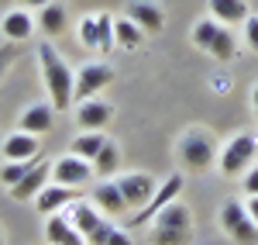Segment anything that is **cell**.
<instances>
[{
  "instance_id": "6da1fadb",
  "label": "cell",
  "mask_w": 258,
  "mask_h": 245,
  "mask_svg": "<svg viewBox=\"0 0 258 245\" xmlns=\"http://www.w3.org/2000/svg\"><path fill=\"white\" fill-rule=\"evenodd\" d=\"M38 62H41V76H45V86H48V97H52V107L55 111H66L73 107V90H76V76L73 69L62 62V56L48 45L41 41L38 45Z\"/></svg>"
},
{
  "instance_id": "7a4b0ae2",
  "label": "cell",
  "mask_w": 258,
  "mask_h": 245,
  "mask_svg": "<svg viewBox=\"0 0 258 245\" xmlns=\"http://www.w3.org/2000/svg\"><path fill=\"white\" fill-rule=\"evenodd\" d=\"M152 235H148V242L152 245H189V225H193V214H189V207L172 201V204H165L152 218Z\"/></svg>"
},
{
  "instance_id": "3957f363",
  "label": "cell",
  "mask_w": 258,
  "mask_h": 245,
  "mask_svg": "<svg viewBox=\"0 0 258 245\" xmlns=\"http://www.w3.org/2000/svg\"><path fill=\"white\" fill-rule=\"evenodd\" d=\"M193 45L203 48L207 56L220 59V62L234 59V52H238L234 31H227V24H220V21H214V18L197 21V24H193Z\"/></svg>"
},
{
  "instance_id": "277c9868",
  "label": "cell",
  "mask_w": 258,
  "mask_h": 245,
  "mask_svg": "<svg viewBox=\"0 0 258 245\" xmlns=\"http://www.w3.org/2000/svg\"><path fill=\"white\" fill-rule=\"evenodd\" d=\"M258 159V138L255 135H238L231 138L224 156H220V173L224 176H241V169H251V163Z\"/></svg>"
},
{
  "instance_id": "5b68a950",
  "label": "cell",
  "mask_w": 258,
  "mask_h": 245,
  "mask_svg": "<svg viewBox=\"0 0 258 245\" xmlns=\"http://www.w3.org/2000/svg\"><path fill=\"white\" fill-rule=\"evenodd\" d=\"M220 225H224V231H227L234 242H241V245L258 242V225H255V218L248 214V207L241 204V201H227V204H224V211H220Z\"/></svg>"
},
{
  "instance_id": "8992f818",
  "label": "cell",
  "mask_w": 258,
  "mask_h": 245,
  "mask_svg": "<svg viewBox=\"0 0 258 245\" xmlns=\"http://www.w3.org/2000/svg\"><path fill=\"white\" fill-rule=\"evenodd\" d=\"M179 159H182V166L189 173H203V169H210V163H214V142L207 135H200V131H189L179 142Z\"/></svg>"
},
{
  "instance_id": "52a82bcc",
  "label": "cell",
  "mask_w": 258,
  "mask_h": 245,
  "mask_svg": "<svg viewBox=\"0 0 258 245\" xmlns=\"http://www.w3.org/2000/svg\"><path fill=\"white\" fill-rule=\"evenodd\" d=\"M110 80H114V69H110L107 62H90V66H83L80 76H76L73 101L83 104V101H90V97H97V93H100V90H103Z\"/></svg>"
},
{
  "instance_id": "ba28073f",
  "label": "cell",
  "mask_w": 258,
  "mask_h": 245,
  "mask_svg": "<svg viewBox=\"0 0 258 245\" xmlns=\"http://www.w3.org/2000/svg\"><path fill=\"white\" fill-rule=\"evenodd\" d=\"M90 176H93V163L83 159V156H76V152L62 156L59 163L52 166V180L62 183V186H83Z\"/></svg>"
},
{
  "instance_id": "9c48e42d",
  "label": "cell",
  "mask_w": 258,
  "mask_h": 245,
  "mask_svg": "<svg viewBox=\"0 0 258 245\" xmlns=\"http://www.w3.org/2000/svg\"><path fill=\"white\" fill-rule=\"evenodd\" d=\"M120 193H124V201L131 207H145L152 201V193H155V180L152 176H145V173H127V176H120L117 180Z\"/></svg>"
},
{
  "instance_id": "30bf717a",
  "label": "cell",
  "mask_w": 258,
  "mask_h": 245,
  "mask_svg": "<svg viewBox=\"0 0 258 245\" xmlns=\"http://www.w3.org/2000/svg\"><path fill=\"white\" fill-rule=\"evenodd\" d=\"M179 190H182V180H179V176H169V180L162 183L159 197L152 193V201H148V204H145V207L138 211V214H135V221H131V228L148 225V221H152V218H155V214H159V211H162L165 204H172V197H179Z\"/></svg>"
},
{
  "instance_id": "8fae6325",
  "label": "cell",
  "mask_w": 258,
  "mask_h": 245,
  "mask_svg": "<svg viewBox=\"0 0 258 245\" xmlns=\"http://www.w3.org/2000/svg\"><path fill=\"white\" fill-rule=\"evenodd\" d=\"M110 104L107 101H97V97H90V101L76 104V121H80L83 131H103L107 121H110Z\"/></svg>"
},
{
  "instance_id": "7c38bea8",
  "label": "cell",
  "mask_w": 258,
  "mask_h": 245,
  "mask_svg": "<svg viewBox=\"0 0 258 245\" xmlns=\"http://www.w3.org/2000/svg\"><path fill=\"white\" fill-rule=\"evenodd\" d=\"M45 238H48V245H90L80 228L73 225V221H66V218H59V214H48Z\"/></svg>"
},
{
  "instance_id": "4fadbf2b",
  "label": "cell",
  "mask_w": 258,
  "mask_h": 245,
  "mask_svg": "<svg viewBox=\"0 0 258 245\" xmlns=\"http://www.w3.org/2000/svg\"><path fill=\"white\" fill-rule=\"evenodd\" d=\"M48 163H35L31 169H28V176L21 180V183L11 186V197L14 201H28V197H38L41 190H45V183H48Z\"/></svg>"
},
{
  "instance_id": "5bb4252c",
  "label": "cell",
  "mask_w": 258,
  "mask_h": 245,
  "mask_svg": "<svg viewBox=\"0 0 258 245\" xmlns=\"http://www.w3.org/2000/svg\"><path fill=\"white\" fill-rule=\"evenodd\" d=\"M38 135H31V131H14V135H7V142H4V156L7 159H35L38 156Z\"/></svg>"
},
{
  "instance_id": "9a60e30c",
  "label": "cell",
  "mask_w": 258,
  "mask_h": 245,
  "mask_svg": "<svg viewBox=\"0 0 258 245\" xmlns=\"http://www.w3.org/2000/svg\"><path fill=\"white\" fill-rule=\"evenodd\" d=\"M73 197H76V186H62V183H52L45 186L38 197H35V207H38L41 214H55L59 207L73 204Z\"/></svg>"
},
{
  "instance_id": "2e32d148",
  "label": "cell",
  "mask_w": 258,
  "mask_h": 245,
  "mask_svg": "<svg viewBox=\"0 0 258 245\" xmlns=\"http://www.w3.org/2000/svg\"><path fill=\"white\" fill-rule=\"evenodd\" d=\"M207 4H210L214 21H220V24H244L251 14L244 0H207Z\"/></svg>"
},
{
  "instance_id": "e0dca14e",
  "label": "cell",
  "mask_w": 258,
  "mask_h": 245,
  "mask_svg": "<svg viewBox=\"0 0 258 245\" xmlns=\"http://www.w3.org/2000/svg\"><path fill=\"white\" fill-rule=\"evenodd\" d=\"M52 114H55V107H48V104H31V107L21 114V131H31V135L52 131Z\"/></svg>"
},
{
  "instance_id": "ac0fdd59",
  "label": "cell",
  "mask_w": 258,
  "mask_h": 245,
  "mask_svg": "<svg viewBox=\"0 0 258 245\" xmlns=\"http://www.w3.org/2000/svg\"><path fill=\"white\" fill-rule=\"evenodd\" d=\"M127 18L138 21L141 28H145V35H148V31H162V24H165V14H162L155 4H148V0H135V4L127 7Z\"/></svg>"
},
{
  "instance_id": "d6986e66",
  "label": "cell",
  "mask_w": 258,
  "mask_h": 245,
  "mask_svg": "<svg viewBox=\"0 0 258 245\" xmlns=\"http://www.w3.org/2000/svg\"><path fill=\"white\" fill-rule=\"evenodd\" d=\"M0 31L11 41H24V38H31L35 21H31L28 11H11V14H4V21H0Z\"/></svg>"
},
{
  "instance_id": "ffe728a7",
  "label": "cell",
  "mask_w": 258,
  "mask_h": 245,
  "mask_svg": "<svg viewBox=\"0 0 258 245\" xmlns=\"http://www.w3.org/2000/svg\"><path fill=\"white\" fill-rule=\"evenodd\" d=\"M93 201H97V207L103 214H124V211L131 207L124 201V193H120L117 183H100L97 190H93Z\"/></svg>"
},
{
  "instance_id": "44dd1931",
  "label": "cell",
  "mask_w": 258,
  "mask_h": 245,
  "mask_svg": "<svg viewBox=\"0 0 258 245\" xmlns=\"http://www.w3.org/2000/svg\"><path fill=\"white\" fill-rule=\"evenodd\" d=\"M38 28L52 38V35H62L66 31V11H62L59 4H45L38 7Z\"/></svg>"
},
{
  "instance_id": "7402d4cb",
  "label": "cell",
  "mask_w": 258,
  "mask_h": 245,
  "mask_svg": "<svg viewBox=\"0 0 258 245\" xmlns=\"http://www.w3.org/2000/svg\"><path fill=\"white\" fill-rule=\"evenodd\" d=\"M114 38L124 48H138L141 41H145V28L131 18H120V21H114Z\"/></svg>"
},
{
  "instance_id": "603a6c76",
  "label": "cell",
  "mask_w": 258,
  "mask_h": 245,
  "mask_svg": "<svg viewBox=\"0 0 258 245\" xmlns=\"http://www.w3.org/2000/svg\"><path fill=\"white\" fill-rule=\"evenodd\" d=\"M107 142H110V138H103V131H83V135H76V142H73V152L93 163V156H97Z\"/></svg>"
},
{
  "instance_id": "cb8c5ba5",
  "label": "cell",
  "mask_w": 258,
  "mask_h": 245,
  "mask_svg": "<svg viewBox=\"0 0 258 245\" xmlns=\"http://www.w3.org/2000/svg\"><path fill=\"white\" fill-rule=\"evenodd\" d=\"M73 225H76L83 235L90 238V235H93V231L103 225V218H100L93 207H86V204H73Z\"/></svg>"
},
{
  "instance_id": "d4e9b609",
  "label": "cell",
  "mask_w": 258,
  "mask_h": 245,
  "mask_svg": "<svg viewBox=\"0 0 258 245\" xmlns=\"http://www.w3.org/2000/svg\"><path fill=\"white\" fill-rule=\"evenodd\" d=\"M31 166H35V159H7V166L0 169V183L11 190L14 183H21V180L28 176V169H31Z\"/></svg>"
},
{
  "instance_id": "484cf974",
  "label": "cell",
  "mask_w": 258,
  "mask_h": 245,
  "mask_svg": "<svg viewBox=\"0 0 258 245\" xmlns=\"http://www.w3.org/2000/svg\"><path fill=\"white\" fill-rule=\"evenodd\" d=\"M114 169H117V149H114V142H107V145L97 152V156H93V173H100V176H110Z\"/></svg>"
},
{
  "instance_id": "4316f807",
  "label": "cell",
  "mask_w": 258,
  "mask_h": 245,
  "mask_svg": "<svg viewBox=\"0 0 258 245\" xmlns=\"http://www.w3.org/2000/svg\"><path fill=\"white\" fill-rule=\"evenodd\" d=\"M80 38L86 48H100V28H97V14L93 18H83L80 21Z\"/></svg>"
},
{
  "instance_id": "83f0119b",
  "label": "cell",
  "mask_w": 258,
  "mask_h": 245,
  "mask_svg": "<svg viewBox=\"0 0 258 245\" xmlns=\"http://www.w3.org/2000/svg\"><path fill=\"white\" fill-rule=\"evenodd\" d=\"M97 28H100V52H110V45H114V21L110 14H97Z\"/></svg>"
},
{
  "instance_id": "f1b7e54d",
  "label": "cell",
  "mask_w": 258,
  "mask_h": 245,
  "mask_svg": "<svg viewBox=\"0 0 258 245\" xmlns=\"http://www.w3.org/2000/svg\"><path fill=\"white\" fill-rule=\"evenodd\" d=\"M244 41H248L251 52H258V18L255 14H248V21H244Z\"/></svg>"
},
{
  "instance_id": "f546056e",
  "label": "cell",
  "mask_w": 258,
  "mask_h": 245,
  "mask_svg": "<svg viewBox=\"0 0 258 245\" xmlns=\"http://www.w3.org/2000/svg\"><path fill=\"white\" fill-rule=\"evenodd\" d=\"M244 193H248V197L258 193V166H251V169L244 173Z\"/></svg>"
},
{
  "instance_id": "4dcf8cb0",
  "label": "cell",
  "mask_w": 258,
  "mask_h": 245,
  "mask_svg": "<svg viewBox=\"0 0 258 245\" xmlns=\"http://www.w3.org/2000/svg\"><path fill=\"white\" fill-rule=\"evenodd\" d=\"M103 245H135V242H131V238H127L124 231H117V228H110V235H107V242H103Z\"/></svg>"
},
{
  "instance_id": "1f68e13d",
  "label": "cell",
  "mask_w": 258,
  "mask_h": 245,
  "mask_svg": "<svg viewBox=\"0 0 258 245\" xmlns=\"http://www.w3.org/2000/svg\"><path fill=\"white\" fill-rule=\"evenodd\" d=\"M11 59H14V48H11V45H4V48H0V76H4V69L11 66Z\"/></svg>"
},
{
  "instance_id": "d6a6232c",
  "label": "cell",
  "mask_w": 258,
  "mask_h": 245,
  "mask_svg": "<svg viewBox=\"0 0 258 245\" xmlns=\"http://www.w3.org/2000/svg\"><path fill=\"white\" fill-rule=\"evenodd\" d=\"M248 214H251V218H255V225H258V193H251V197H248Z\"/></svg>"
},
{
  "instance_id": "836d02e7",
  "label": "cell",
  "mask_w": 258,
  "mask_h": 245,
  "mask_svg": "<svg viewBox=\"0 0 258 245\" xmlns=\"http://www.w3.org/2000/svg\"><path fill=\"white\" fill-rule=\"evenodd\" d=\"M24 7H45V4H52V0H21Z\"/></svg>"
},
{
  "instance_id": "e575fe53",
  "label": "cell",
  "mask_w": 258,
  "mask_h": 245,
  "mask_svg": "<svg viewBox=\"0 0 258 245\" xmlns=\"http://www.w3.org/2000/svg\"><path fill=\"white\" fill-rule=\"evenodd\" d=\"M251 104H255V118H258V83H255V93H251Z\"/></svg>"
},
{
  "instance_id": "d590c367",
  "label": "cell",
  "mask_w": 258,
  "mask_h": 245,
  "mask_svg": "<svg viewBox=\"0 0 258 245\" xmlns=\"http://www.w3.org/2000/svg\"><path fill=\"white\" fill-rule=\"evenodd\" d=\"M0 245H4V238H0Z\"/></svg>"
}]
</instances>
